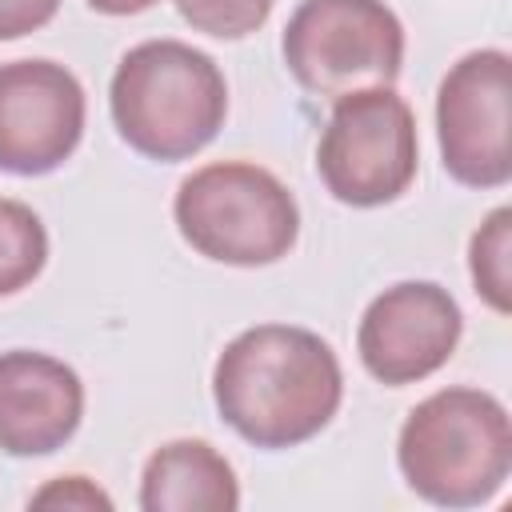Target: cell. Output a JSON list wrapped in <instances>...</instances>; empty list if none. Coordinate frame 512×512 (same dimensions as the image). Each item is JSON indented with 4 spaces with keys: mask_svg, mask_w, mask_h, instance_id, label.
Returning <instances> with one entry per match:
<instances>
[{
    "mask_svg": "<svg viewBox=\"0 0 512 512\" xmlns=\"http://www.w3.org/2000/svg\"><path fill=\"white\" fill-rule=\"evenodd\" d=\"M468 272L476 296L508 316L512 312V208H492L468 244Z\"/></svg>",
    "mask_w": 512,
    "mask_h": 512,
    "instance_id": "7c38bea8",
    "label": "cell"
},
{
    "mask_svg": "<svg viewBox=\"0 0 512 512\" xmlns=\"http://www.w3.org/2000/svg\"><path fill=\"white\" fill-rule=\"evenodd\" d=\"M512 56L476 48L460 56L436 92L440 164L456 184L504 188L512 180Z\"/></svg>",
    "mask_w": 512,
    "mask_h": 512,
    "instance_id": "52a82bcc",
    "label": "cell"
},
{
    "mask_svg": "<svg viewBox=\"0 0 512 512\" xmlns=\"http://www.w3.org/2000/svg\"><path fill=\"white\" fill-rule=\"evenodd\" d=\"M80 80L44 56L0 64V172L48 176L84 136Z\"/></svg>",
    "mask_w": 512,
    "mask_h": 512,
    "instance_id": "ba28073f",
    "label": "cell"
},
{
    "mask_svg": "<svg viewBox=\"0 0 512 512\" xmlns=\"http://www.w3.org/2000/svg\"><path fill=\"white\" fill-rule=\"evenodd\" d=\"M60 12V0H0V40H20L44 28Z\"/></svg>",
    "mask_w": 512,
    "mask_h": 512,
    "instance_id": "2e32d148",
    "label": "cell"
},
{
    "mask_svg": "<svg viewBox=\"0 0 512 512\" xmlns=\"http://www.w3.org/2000/svg\"><path fill=\"white\" fill-rule=\"evenodd\" d=\"M396 464L404 484L436 508L488 504L512 472L508 408L484 388H440L404 416Z\"/></svg>",
    "mask_w": 512,
    "mask_h": 512,
    "instance_id": "3957f363",
    "label": "cell"
},
{
    "mask_svg": "<svg viewBox=\"0 0 512 512\" xmlns=\"http://www.w3.org/2000/svg\"><path fill=\"white\" fill-rule=\"evenodd\" d=\"M172 220L192 252L232 268L276 264L300 236L296 196L252 160H216L184 176Z\"/></svg>",
    "mask_w": 512,
    "mask_h": 512,
    "instance_id": "277c9868",
    "label": "cell"
},
{
    "mask_svg": "<svg viewBox=\"0 0 512 512\" xmlns=\"http://www.w3.org/2000/svg\"><path fill=\"white\" fill-rule=\"evenodd\" d=\"M156 0H88L92 12L100 16H136V12H148Z\"/></svg>",
    "mask_w": 512,
    "mask_h": 512,
    "instance_id": "e0dca14e",
    "label": "cell"
},
{
    "mask_svg": "<svg viewBox=\"0 0 512 512\" xmlns=\"http://www.w3.org/2000/svg\"><path fill=\"white\" fill-rule=\"evenodd\" d=\"M464 332V312L436 280L384 288L360 316L356 352L372 380L388 388L416 384L448 364Z\"/></svg>",
    "mask_w": 512,
    "mask_h": 512,
    "instance_id": "9c48e42d",
    "label": "cell"
},
{
    "mask_svg": "<svg viewBox=\"0 0 512 512\" xmlns=\"http://www.w3.org/2000/svg\"><path fill=\"white\" fill-rule=\"evenodd\" d=\"M292 80L340 100L356 88H392L404 68V24L384 0H300L280 36Z\"/></svg>",
    "mask_w": 512,
    "mask_h": 512,
    "instance_id": "5b68a950",
    "label": "cell"
},
{
    "mask_svg": "<svg viewBox=\"0 0 512 512\" xmlns=\"http://www.w3.org/2000/svg\"><path fill=\"white\" fill-rule=\"evenodd\" d=\"M32 508H112V496L104 488H96V480L88 476H56L48 480L40 492H32L28 500Z\"/></svg>",
    "mask_w": 512,
    "mask_h": 512,
    "instance_id": "9a60e30c",
    "label": "cell"
},
{
    "mask_svg": "<svg viewBox=\"0 0 512 512\" xmlns=\"http://www.w3.org/2000/svg\"><path fill=\"white\" fill-rule=\"evenodd\" d=\"M48 264V232L40 216L12 196H0V296L28 288Z\"/></svg>",
    "mask_w": 512,
    "mask_h": 512,
    "instance_id": "4fadbf2b",
    "label": "cell"
},
{
    "mask_svg": "<svg viewBox=\"0 0 512 512\" xmlns=\"http://www.w3.org/2000/svg\"><path fill=\"white\" fill-rule=\"evenodd\" d=\"M84 420V384L72 364L8 348L0 352V452L48 456L64 448Z\"/></svg>",
    "mask_w": 512,
    "mask_h": 512,
    "instance_id": "30bf717a",
    "label": "cell"
},
{
    "mask_svg": "<svg viewBox=\"0 0 512 512\" xmlns=\"http://www.w3.org/2000/svg\"><path fill=\"white\" fill-rule=\"evenodd\" d=\"M144 512H236L240 480L208 440H168L140 472Z\"/></svg>",
    "mask_w": 512,
    "mask_h": 512,
    "instance_id": "8fae6325",
    "label": "cell"
},
{
    "mask_svg": "<svg viewBox=\"0 0 512 512\" xmlns=\"http://www.w3.org/2000/svg\"><path fill=\"white\" fill-rule=\"evenodd\" d=\"M108 108L120 140L160 164L196 156L216 140L228 116L220 64L184 40H144L112 72Z\"/></svg>",
    "mask_w": 512,
    "mask_h": 512,
    "instance_id": "7a4b0ae2",
    "label": "cell"
},
{
    "mask_svg": "<svg viewBox=\"0 0 512 512\" xmlns=\"http://www.w3.org/2000/svg\"><path fill=\"white\" fill-rule=\"evenodd\" d=\"M172 4L196 32L216 40H240L252 36L272 16L276 0H172Z\"/></svg>",
    "mask_w": 512,
    "mask_h": 512,
    "instance_id": "5bb4252c",
    "label": "cell"
},
{
    "mask_svg": "<svg viewBox=\"0 0 512 512\" xmlns=\"http://www.w3.org/2000/svg\"><path fill=\"white\" fill-rule=\"evenodd\" d=\"M220 420L248 444L280 452L328 428L344 372L328 340L300 324H256L224 344L212 368Z\"/></svg>",
    "mask_w": 512,
    "mask_h": 512,
    "instance_id": "6da1fadb",
    "label": "cell"
},
{
    "mask_svg": "<svg viewBox=\"0 0 512 512\" xmlns=\"http://www.w3.org/2000/svg\"><path fill=\"white\" fill-rule=\"evenodd\" d=\"M416 164V116L404 96L392 88H356L332 104L316 144V172L340 204H392L416 180Z\"/></svg>",
    "mask_w": 512,
    "mask_h": 512,
    "instance_id": "8992f818",
    "label": "cell"
}]
</instances>
